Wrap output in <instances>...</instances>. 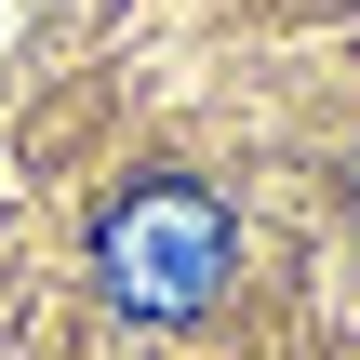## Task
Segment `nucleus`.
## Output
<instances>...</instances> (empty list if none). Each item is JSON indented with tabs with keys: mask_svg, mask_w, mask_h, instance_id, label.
<instances>
[{
	"mask_svg": "<svg viewBox=\"0 0 360 360\" xmlns=\"http://www.w3.org/2000/svg\"><path fill=\"white\" fill-rule=\"evenodd\" d=\"M347 200H360V187H347Z\"/></svg>",
	"mask_w": 360,
	"mask_h": 360,
	"instance_id": "2",
	"label": "nucleus"
},
{
	"mask_svg": "<svg viewBox=\"0 0 360 360\" xmlns=\"http://www.w3.org/2000/svg\"><path fill=\"white\" fill-rule=\"evenodd\" d=\"M227 254H240V227H227V200H214L200 174H134V187L94 214V281H107L134 321H200V307L227 294Z\"/></svg>",
	"mask_w": 360,
	"mask_h": 360,
	"instance_id": "1",
	"label": "nucleus"
}]
</instances>
